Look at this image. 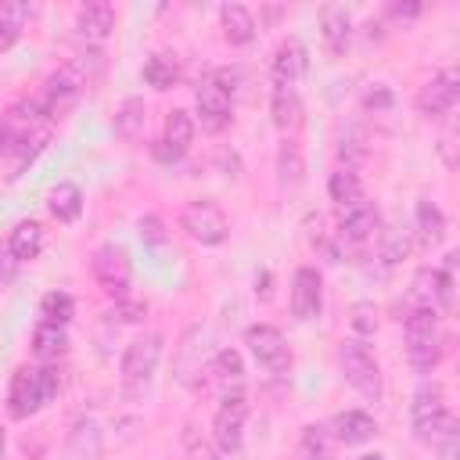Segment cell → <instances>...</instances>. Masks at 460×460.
Listing matches in <instances>:
<instances>
[{"instance_id": "obj_21", "label": "cell", "mask_w": 460, "mask_h": 460, "mask_svg": "<svg viewBox=\"0 0 460 460\" xmlns=\"http://www.w3.org/2000/svg\"><path fill=\"white\" fill-rule=\"evenodd\" d=\"M270 115H273V126L284 133V137H291L298 126H302V97L295 93V86H273V93H270Z\"/></svg>"}, {"instance_id": "obj_35", "label": "cell", "mask_w": 460, "mask_h": 460, "mask_svg": "<svg viewBox=\"0 0 460 460\" xmlns=\"http://www.w3.org/2000/svg\"><path fill=\"white\" fill-rule=\"evenodd\" d=\"M208 374H216L223 385H230V388H237L241 381H244V359H241V352L237 349H219L216 356H212V370Z\"/></svg>"}, {"instance_id": "obj_51", "label": "cell", "mask_w": 460, "mask_h": 460, "mask_svg": "<svg viewBox=\"0 0 460 460\" xmlns=\"http://www.w3.org/2000/svg\"><path fill=\"white\" fill-rule=\"evenodd\" d=\"M359 460H385V456H381V453H363Z\"/></svg>"}, {"instance_id": "obj_6", "label": "cell", "mask_w": 460, "mask_h": 460, "mask_svg": "<svg viewBox=\"0 0 460 460\" xmlns=\"http://www.w3.org/2000/svg\"><path fill=\"white\" fill-rule=\"evenodd\" d=\"M158 359H162V334L147 331V334H137L126 352H122V363H119V374H122V392L129 399H140L158 370Z\"/></svg>"}, {"instance_id": "obj_47", "label": "cell", "mask_w": 460, "mask_h": 460, "mask_svg": "<svg viewBox=\"0 0 460 460\" xmlns=\"http://www.w3.org/2000/svg\"><path fill=\"white\" fill-rule=\"evenodd\" d=\"M456 446H460V435H449V438H442V442L431 446V449L438 453V460H456Z\"/></svg>"}, {"instance_id": "obj_29", "label": "cell", "mask_w": 460, "mask_h": 460, "mask_svg": "<svg viewBox=\"0 0 460 460\" xmlns=\"http://www.w3.org/2000/svg\"><path fill=\"white\" fill-rule=\"evenodd\" d=\"M101 449H104V442H101L97 420H93V417L75 420V428H72V435H68V453H72L75 460H97Z\"/></svg>"}, {"instance_id": "obj_9", "label": "cell", "mask_w": 460, "mask_h": 460, "mask_svg": "<svg viewBox=\"0 0 460 460\" xmlns=\"http://www.w3.org/2000/svg\"><path fill=\"white\" fill-rule=\"evenodd\" d=\"M86 90V79L72 68V65H65V68H58V72H50L47 79H43V86H40V93L32 97L36 104H40V111L54 122V119H61L75 101H79V93Z\"/></svg>"}, {"instance_id": "obj_16", "label": "cell", "mask_w": 460, "mask_h": 460, "mask_svg": "<svg viewBox=\"0 0 460 460\" xmlns=\"http://www.w3.org/2000/svg\"><path fill=\"white\" fill-rule=\"evenodd\" d=\"M194 115L187 111V108H172L169 115H165V126H162V140L155 144V155L162 158V162H180L187 151H190V144H194Z\"/></svg>"}, {"instance_id": "obj_28", "label": "cell", "mask_w": 460, "mask_h": 460, "mask_svg": "<svg viewBox=\"0 0 460 460\" xmlns=\"http://www.w3.org/2000/svg\"><path fill=\"white\" fill-rule=\"evenodd\" d=\"M7 248H11V255H14L18 262H32V259L43 252V226H40L36 219H22V223L11 230Z\"/></svg>"}, {"instance_id": "obj_43", "label": "cell", "mask_w": 460, "mask_h": 460, "mask_svg": "<svg viewBox=\"0 0 460 460\" xmlns=\"http://www.w3.org/2000/svg\"><path fill=\"white\" fill-rule=\"evenodd\" d=\"M406 255H410V241H406L402 234H388V237H385V248H381L385 266H395V262H402Z\"/></svg>"}, {"instance_id": "obj_41", "label": "cell", "mask_w": 460, "mask_h": 460, "mask_svg": "<svg viewBox=\"0 0 460 460\" xmlns=\"http://www.w3.org/2000/svg\"><path fill=\"white\" fill-rule=\"evenodd\" d=\"M363 155H367V147H363V137H359V133H349V140L341 137V144H338V158H341L345 169H352Z\"/></svg>"}, {"instance_id": "obj_33", "label": "cell", "mask_w": 460, "mask_h": 460, "mask_svg": "<svg viewBox=\"0 0 460 460\" xmlns=\"http://www.w3.org/2000/svg\"><path fill=\"white\" fill-rule=\"evenodd\" d=\"M410 309H438V270L424 266V270L413 273Z\"/></svg>"}, {"instance_id": "obj_14", "label": "cell", "mask_w": 460, "mask_h": 460, "mask_svg": "<svg viewBox=\"0 0 460 460\" xmlns=\"http://www.w3.org/2000/svg\"><path fill=\"white\" fill-rule=\"evenodd\" d=\"M212 370V363L205 359V338H201V327H190L176 349V359H172V374L180 385L187 388H201L205 374Z\"/></svg>"}, {"instance_id": "obj_36", "label": "cell", "mask_w": 460, "mask_h": 460, "mask_svg": "<svg viewBox=\"0 0 460 460\" xmlns=\"http://www.w3.org/2000/svg\"><path fill=\"white\" fill-rule=\"evenodd\" d=\"M72 313H75V298L68 295V291H47L43 298H40V316L47 320V323H68L72 320Z\"/></svg>"}, {"instance_id": "obj_1", "label": "cell", "mask_w": 460, "mask_h": 460, "mask_svg": "<svg viewBox=\"0 0 460 460\" xmlns=\"http://www.w3.org/2000/svg\"><path fill=\"white\" fill-rule=\"evenodd\" d=\"M50 119L40 111L36 101H14L0 115V158H11V180L47 147Z\"/></svg>"}, {"instance_id": "obj_31", "label": "cell", "mask_w": 460, "mask_h": 460, "mask_svg": "<svg viewBox=\"0 0 460 460\" xmlns=\"http://www.w3.org/2000/svg\"><path fill=\"white\" fill-rule=\"evenodd\" d=\"M180 79V61L172 54H151L144 61V83L155 90H172Z\"/></svg>"}, {"instance_id": "obj_45", "label": "cell", "mask_w": 460, "mask_h": 460, "mask_svg": "<svg viewBox=\"0 0 460 460\" xmlns=\"http://www.w3.org/2000/svg\"><path fill=\"white\" fill-rule=\"evenodd\" d=\"M18 259L11 255V248H7V241H0V288H7L14 277H18Z\"/></svg>"}, {"instance_id": "obj_4", "label": "cell", "mask_w": 460, "mask_h": 460, "mask_svg": "<svg viewBox=\"0 0 460 460\" xmlns=\"http://www.w3.org/2000/svg\"><path fill=\"white\" fill-rule=\"evenodd\" d=\"M406 356L417 374H431L442 359V327L438 309H410L406 313Z\"/></svg>"}, {"instance_id": "obj_18", "label": "cell", "mask_w": 460, "mask_h": 460, "mask_svg": "<svg viewBox=\"0 0 460 460\" xmlns=\"http://www.w3.org/2000/svg\"><path fill=\"white\" fill-rule=\"evenodd\" d=\"M305 68H309V54H305V43H302V40H295V36H288V40L277 47L273 61H270V72H273V86H295V83L305 75Z\"/></svg>"}, {"instance_id": "obj_23", "label": "cell", "mask_w": 460, "mask_h": 460, "mask_svg": "<svg viewBox=\"0 0 460 460\" xmlns=\"http://www.w3.org/2000/svg\"><path fill=\"white\" fill-rule=\"evenodd\" d=\"M320 29H323V40L331 47V54H345L349 43H352V18L341 4H323L320 7Z\"/></svg>"}, {"instance_id": "obj_2", "label": "cell", "mask_w": 460, "mask_h": 460, "mask_svg": "<svg viewBox=\"0 0 460 460\" xmlns=\"http://www.w3.org/2000/svg\"><path fill=\"white\" fill-rule=\"evenodd\" d=\"M58 392H61V377L54 367H18L7 388V413L14 420H25L43 406H50Z\"/></svg>"}, {"instance_id": "obj_49", "label": "cell", "mask_w": 460, "mask_h": 460, "mask_svg": "<svg viewBox=\"0 0 460 460\" xmlns=\"http://www.w3.org/2000/svg\"><path fill=\"white\" fill-rule=\"evenodd\" d=\"M388 14L392 18H417L420 14V4H388Z\"/></svg>"}, {"instance_id": "obj_39", "label": "cell", "mask_w": 460, "mask_h": 460, "mask_svg": "<svg viewBox=\"0 0 460 460\" xmlns=\"http://www.w3.org/2000/svg\"><path fill=\"white\" fill-rule=\"evenodd\" d=\"M349 323H352L356 338L374 334V331H377V309H374V302H356V305L349 309Z\"/></svg>"}, {"instance_id": "obj_15", "label": "cell", "mask_w": 460, "mask_h": 460, "mask_svg": "<svg viewBox=\"0 0 460 460\" xmlns=\"http://www.w3.org/2000/svg\"><path fill=\"white\" fill-rule=\"evenodd\" d=\"M288 305H291V316L302 320V323L320 316V309H323V280H320V273L313 266H298L295 270Z\"/></svg>"}, {"instance_id": "obj_50", "label": "cell", "mask_w": 460, "mask_h": 460, "mask_svg": "<svg viewBox=\"0 0 460 460\" xmlns=\"http://www.w3.org/2000/svg\"><path fill=\"white\" fill-rule=\"evenodd\" d=\"M438 151H442V158H446V169H453V165H456V155H453V133H442Z\"/></svg>"}, {"instance_id": "obj_25", "label": "cell", "mask_w": 460, "mask_h": 460, "mask_svg": "<svg viewBox=\"0 0 460 460\" xmlns=\"http://www.w3.org/2000/svg\"><path fill=\"white\" fill-rule=\"evenodd\" d=\"M47 208H50V216H54L58 223H75L79 212H83V190H79V183L61 180L58 187H50Z\"/></svg>"}, {"instance_id": "obj_30", "label": "cell", "mask_w": 460, "mask_h": 460, "mask_svg": "<svg viewBox=\"0 0 460 460\" xmlns=\"http://www.w3.org/2000/svg\"><path fill=\"white\" fill-rule=\"evenodd\" d=\"M327 194H331V201H334L338 208H349V205H356V201L363 198V183H359L356 169H345V165H338V169L331 172V180H327Z\"/></svg>"}, {"instance_id": "obj_12", "label": "cell", "mask_w": 460, "mask_h": 460, "mask_svg": "<svg viewBox=\"0 0 460 460\" xmlns=\"http://www.w3.org/2000/svg\"><path fill=\"white\" fill-rule=\"evenodd\" d=\"M244 341H248L252 356L270 374H288L291 370V349H288V338L280 334V327H273V323H252L244 331Z\"/></svg>"}, {"instance_id": "obj_10", "label": "cell", "mask_w": 460, "mask_h": 460, "mask_svg": "<svg viewBox=\"0 0 460 460\" xmlns=\"http://www.w3.org/2000/svg\"><path fill=\"white\" fill-rule=\"evenodd\" d=\"M194 115L205 133H223L234 119V93L216 75H205L194 90Z\"/></svg>"}, {"instance_id": "obj_24", "label": "cell", "mask_w": 460, "mask_h": 460, "mask_svg": "<svg viewBox=\"0 0 460 460\" xmlns=\"http://www.w3.org/2000/svg\"><path fill=\"white\" fill-rule=\"evenodd\" d=\"M413 226H417V241L424 248H435L446 241V216L431 198H420L413 208Z\"/></svg>"}, {"instance_id": "obj_52", "label": "cell", "mask_w": 460, "mask_h": 460, "mask_svg": "<svg viewBox=\"0 0 460 460\" xmlns=\"http://www.w3.org/2000/svg\"><path fill=\"white\" fill-rule=\"evenodd\" d=\"M0 449H4V428H0Z\"/></svg>"}, {"instance_id": "obj_8", "label": "cell", "mask_w": 460, "mask_h": 460, "mask_svg": "<svg viewBox=\"0 0 460 460\" xmlns=\"http://www.w3.org/2000/svg\"><path fill=\"white\" fill-rule=\"evenodd\" d=\"M90 273H93L97 288H101L104 295H111L115 302L129 295V284H133V262H129V252H126L122 244H115V241L101 244V248L93 252V259H90Z\"/></svg>"}, {"instance_id": "obj_42", "label": "cell", "mask_w": 460, "mask_h": 460, "mask_svg": "<svg viewBox=\"0 0 460 460\" xmlns=\"http://www.w3.org/2000/svg\"><path fill=\"white\" fill-rule=\"evenodd\" d=\"M140 237H144V244H155V248H158V244H165V241H169V234H165L162 216H155V212H151V216H144V219H140Z\"/></svg>"}, {"instance_id": "obj_5", "label": "cell", "mask_w": 460, "mask_h": 460, "mask_svg": "<svg viewBox=\"0 0 460 460\" xmlns=\"http://www.w3.org/2000/svg\"><path fill=\"white\" fill-rule=\"evenodd\" d=\"M338 363H341L345 381H349L367 402H381V395H385L381 367H377L374 349H370L363 338H345V341L338 345Z\"/></svg>"}, {"instance_id": "obj_13", "label": "cell", "mask_w": 460, "mask_h": 460, "mask_svg": "<svg viewBox=\"0 0 460 460\" xmlns=\"http://www.w3.org/2000/svg\"><path fill=\"white\" fill-rule=\"evenodd\" d=\"M456 97H460V72L456 68H442L438 75H431L420 93H417V111L424 119H446L453 108H456Z\"/></svg>"}, {"instance_id": "obj_27", "label": "cell", "mask_w": 460, "mask_h": 460, "mask_svg": "<svg viewBox=\"0 0 460 460\" xmlns=\"http://www.w3.org/2000/svg\"><path fill=\"white\" fill-rule=\"evenodd\" d=\"M29 14H32V7L25 0H0V54L22 40Z\"/></svg>"}, {"instance_id": "obj_32", "label": "cell", "mask_w": 460, "mask_h": 460, "mask_svg": "<svg viewBox=\"0 0 460 460\" xmlns=\"http://www.w3.org/2000/svg\"><path fill=\"white\" fill-rule=\"evenodd\" d=\"M144 122H147L144 101H140V97H126L122 108L115 111V133H119L122 140H137L140 129H144Z\"/></svg>"}, {"instance_id": "obj_40", "label": "cell", "mask_w": 460, "mask_h": 460, "mask_svg": "<svg viewBox=\"0 0 460 460\" xmlns=\"http://www.w3.org/2000/svg\"><path fill=\"white\" fill-rule=\"evenodd\" d=\"M392 101H395V97H392V90H388L385 83H370V86L363 90V108L374 111V115H377V111H388Z\"/></svg>"}, {"instance_id": "obj_44", "label": "cell", "mask_w": 460, "mask_h": 460, "mask_svg": "<svg viewBox=\"0 0 460 460\" xmlns=\"http://www.w3.org/2000/svg\"><path fill=\"white\" fill-rule=\"evenodd\" d=\"M144 313H147V302H129V298H119V305H115V313H111V320L119 316L122 323H137Z\"/></svg>"}, {"instance_id": "obj_20", "label": "cell", "mask_w": 460, "mask_h": 460, "mask_svg": "<svg viewBox=\"0 0 460 460\" xmlns=\"http://www.w3.org/2000/svg\"><path fill=\"white\" fill-rule=\"evenodd\" d=\"M331 435L334 442H345V446H363L377 435V420L367 413V410H341L334 420H331Z\"/></svg>"}, {"instance_id": "obj_38", "label": "cell", "mask_w": 460, "mask_h": 460, "mask_svg": "<svg viewBox=\"0 0 460 460\" xmlns=\"http://www.w3.org/2000/svg\"><path fill=\"white\" fill-rule=\"evenodd\" d=\"M68 65H72V68L90 83V79H97V75H101V68H104V54H101V47H90V43H86V47H83Z\"/></svg>"}, {"instance_id": "obj_26", "label": "cell", "mask_w": 460, "mask_h": 460, "mask_svg": "<svg viewBox=\"0 0 460 460\" xmlns=\"http://www.w3.org/2000/svg\"><path fill=\"white\" fill-rule=\"evenodd\" d=\"M65 349H68V331H65L61 323L40 320V323L32 327V356H36V359L50 363V359L65 356Z\"/></svg>"}, {"instance_id": "obj_19", "label": "cell", "mask_w": 460, "mask_h": 460, "mask_svg": "<svg viewBox=\"0 0 460 460\" xmlns=\"http://www.w3.org/2000/svg\"><path fill=\"white\" fill-rule=\"evenodd\" d=\"M111 29H115V7H111L108 0H90V4H83V7L75 11V32H79L90 47H97L101 40H108Z\"/></svg>"}, {"instance_id": "obj_3", "label": "cell", "mask_w": 460, "mask_h": 460, "mask_svg": "<svg viewBox=\"0 0 460 460\" xmlns=\"http://www.w3.org/2000/svg\"><path fill=\"white\" fill-rule=\"evenodd\" d=\"M410 424H413V435L424 442V446H438L442 438L449 435H460L456 431V417L446 402V392L442 385H420L417 395H413V406H410Z\"/></svg>"}, {"instance_id": "obj_48", "label": "cell", "mask_w": 460, "mask_h": 460, "mask_svg": "<svg viewBox=\"0 0 460 460\" xmlns=\"http://www.w3.org/2000/svg\"><path fill=\"white\" fill-rule=\"evenodd\" d=\"M255 295H259L262 302H270V295H273V273H270V270H262V273L255 277Z\"/></svg>"}, {"instance_id": "obj_7", "label": "cell", "mask_w": 460, "mask_h": 460, "mask_svg": "<svg viewBox=\"0 0 460 460\" xmlns=\"http://www.w3.org/2000/svg\"><path fill=\"white\" fill-rule=\"evenodd\" d=\"M180 226L194 244H205V248H216L230 237V219H226L223 205L212 201V198H198V201L183 205Z\"/></svg>"}, {"instance_id": "obj_34", "label": "cell", "mask_w": 460, "mask_h": 460, "mask_svg": "<svg viewBox=\"0 0 460 460\" xmlns=\"http://www.w3.org/2000/svg\"><path fill=\"white\" fill-rule=\"evenodd\" d=\"M302 453H305V460H331L334 456V435L323 424H305L302 428Z\"/></svg>"}, {"instance_id": "obj_17", "label": "cell", "mask_w": 460, "mask_h": 460, "mask_svg": "<svg viewBox=\"0 0 460 460\" xmlns=\"http://www.w3.org/2000/svg\"><path fill=\"white\" fill-rule=\"evenodd\" d=\"M377 230H381V212H377L367 198H359V201L349 205V208H338V234H341V241L363 244V241H370Z\"/></svg>"}, {"instance_id": "obj_11", "label": "cell", "mask_w": 460, "mask_h": 460, "mask_svg": "<svg viewBox=\"0 0 460 460\" xmlns=\"http://www.w3.org/2000/svg\"><path fill=\"white\" fill-rule=\"evenodd\" d=\"M244 420H248V395H244V388L237 385V388H230V392L223 395V402H219V410H216V417H212V438H216V446H219L223 453H234V449L241 446V438H244Z\"/></svg>"}, {"instance_id": "obj_37", "label": "cell", "mask_w": 460, "mask_h": 460, "mask_svg": "<svg viewBox=\"0 0 460 460\" xmlns=\"http://www.w3.org/2000/svg\"><path fill=\"white\" fill-rule=\"evenodd\" d=\"M302 172H305V165H302V151H298V144H280V155H277V180H280V187H295L298 180H302Z\"/></svg>"}, {"instance_id": "obj_22", "label": "cell", "mask_w": 460, "mask_h": 460, "mask_svg": "<svg viewBox=\"0 0 460 460\" xmlns=\"http://www.w3.org/2000/svg\"><path fill=\"white\" fill-rule=\"evenodd\" d=\"M219 25H223V40L234 43V47H248L259 32V25H255V18L244 4H223L219 7Z\"/></svg>"}, {"instance_id": "obj_46", "label": "cell", "mask_w": 460, "mask_h": 460, "mask_svg": "<svg viewBox=\"0 0 460 460\" xmlns=\"http://www.w3.org/2000/svg\"><path fill=\"white\" fill-rule=\"evenodd\" d=\"M438 309H453V273L449 270H438Z\"/></svg>"}]
</instances>
